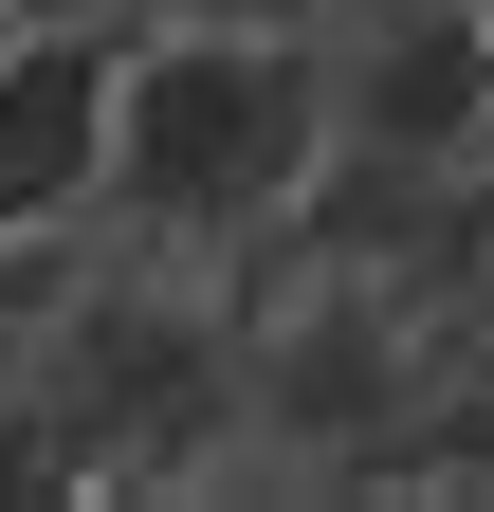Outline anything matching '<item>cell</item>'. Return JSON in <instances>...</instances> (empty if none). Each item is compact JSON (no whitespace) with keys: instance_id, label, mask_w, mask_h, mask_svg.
Listing matches in <instances>:
<instances>
[{"instance_id":"obj_1","label":"cell","mask_w":494,"mask_h":512,"mask_svg":"<svg viewBox=\"0 0 494 512\" xmlns=\"http://www.w3.org/2000/svg\"><path fill=\"white\" fill-rule=\"evenodd\" d=\"M330 55L312 37H147V55H110V202H129L147 238H275L293 202L330 183Z\"/></svg>"},{"instance_id":"obj_2","label":"cell","mask_w":494,"mask_h":512,"mask_svg":"<svg viewBox=\"0 0 494 512\" xmlns=\"http://www.w3.org/2000/svg\"><path fill=\"white\" fill-rule=\"evenodd\" d=\"M330 128H366V147H403V165H458L494 128V0H385L366 55L330 74Z\"/></svg>"},{"instance_id":"obj_4","label":"cell","mask_w":494,"mask_h":512,"mask_svg":"<svg viewBox=\"0 0 494 512\" xmlns=\"http://www.w3.org/2000/svg\"><path fill=\"white\" fill-rule=\"evenodd\" d=\"M476 311H494V220H476Z\"/></svg>"},{"instance_id":"obj_3","label":"cell","mask_w":494,"mask_h":512,"mask_svg":"<svg viewBox=\"0 0 494 512\" xmlns=\"http://www.w3.org/2000/svg\"><path fill=\"white\" fill-rule=\"evenodd\" d=\"M92 165H110V55L92 37H19L0 55V238L74 220Z\"/></svg>"}]
</instances>
